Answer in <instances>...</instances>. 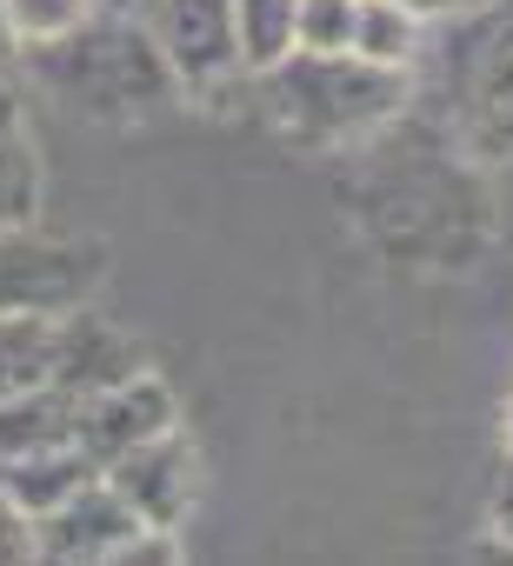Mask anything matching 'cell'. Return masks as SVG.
Instances as JSON below:
<instances>
[{"label":"cell","instance_id":"10","mask_svg":"<svg viewBox=\"0 0 513 566\" xmlns=\"http://www.w3.org/2000/svg\"><path fill=\"white\" fill-rule=\"evenodd\" d=\"M48 200V174H41V147L28 127V107L14 87H0V233L34 227Z\"/></svg>","mask_w":513,"mask_h":566},{"label":"cell","instance_id":"2","mask_svg":"<svg viewBox=\"0 0 513 566\" xmlns=\"http://www.w3.org/2000/svg\"><path fill=\"white\" fill-rule=\"evenodd\" d=\"M261 101L294 147H341L400 114L407 74L367 67L354 54H287L281 67L261 74Z\"/></svg>","mask_w":513,"mask_h":566},{"label":"cell","instance_id":"17","mask_svg":"<svg viewBox=\"0 0 513 566\" xmlns=\"http://www.w3.org/2000/svg\"><path fill=\"white\" fill-rule=\"evenodd\" d=\"M360 0H301V41L294 54H347Z\"/></svg>","mask_w":513,"mask_h":566},{"label":"cell","instance_id":"12","mask_svg":"<svg viewBox=\"0 0 513 566\" xmlns=\"http://www.w3.org/2000/svg\"><path fill=\"white\" fill-rule=\"evenodd\" d=\"M81 440V400L54 380L0 400V460L14 453H41V447H74Z\"/></svg>","mask_w":513,"mask_h":566},{"label":"cell","instance_id":"13","mask_svg":"<svg viewBox=\"0 0 513 566\" xmlns=\"http://www.w3.org/2000/svg\"><path fill=\"white\" fill-rule=\"evenodd\" d=\"M427 28H433V21H420L413 8H400V0H360V8H354V41H347V54L367 61V67L407 74V67L420 61V48H427Z\"/></svg>","mask_w":513,"mask_h":566},{"label":"cell","instance_id":"23","mask_svg":"<svg viewBox=\"0 0 513 566\" xmlns=\"http://www.w3.org/2000/svg\"><path fill=\"white\" fill-rule=\"evenodd\" d=\"M453 8H473V14H480V8H493V0H453Z\"/></svg>","mask_w":513,"mask_h":566},{"label":"cell","instance_id":"5","mask_svg":"<svg viewBox=\"0 0 513 566\" xmlns=\"http://www.w3.org/2000/svg\"><path fill=\"white\" fill-rule=\"evenodd\" d=\"M460 134L480 160H513V8H480L460 74Z\"/></svg>","mask_w":513,"mask_h":566},{"label":"cell","instance_id":"22","mask_svg":"<svg viewBox=\"0 0 513 566\" xmlns=\"http://www.w3.org/2000/svg\"><path fill=\"white\" fill-rule=\"evenodd\" d=\"M400 8H413L420 21H440V14H453V0H400Z\"/></svg>","mask_w":513,"mask_h":566},{"label":"cell","instance_id":"7","mask_svg":"<svg viewBox=\"0 0 513 566\" xmlns=\"http://www.w3.org/2000/svg\"><path fill=\"white\" fill-rule=\"evenodd\" d=\"M140 533V513L101 480H87L74 500H61L54 513L34 520V539H41V559L54 566H114V553Z\"/></svg>","mask_w":513,"mask_h":566},{"label":"cell","instance_id":"6","mask_svg":"<svg viewBox=\"0 0 513 566\" xmlns=\"http://www.w3.org/2000/svg\"><path fill=\"white\" fill-rule=\"evenodd\" d=\"M107 486L140 513V526H187L193 500H200V453L187 447L180 427L127 447L121 460H107Z\"/></svg>","mask_w":513,"mask_h":566},{"label":"cell","instance_id":"16","mask_svg":"<svg viewBox=\"0 0 513 566\" xmlns=\"http://www.w3.org/2000/svg\"><path fill=\"white\" fill-rule=\"evenodd\" d=\"M8 8V28L21 41V54L48 48V41H67L74 28L94 21V0H0Z\"/></svg>","mask_w":513,"mask_h":566},{"label":"cell","instance_id":"20","mask_svg":"<svg viewBox=\"0 0 513 566\" xmlns=\"http://www.w3.org/2000/svg\"><path fill=\"white\" fill-rule=\"evenodd\" d=\"M154 0H94V14H121V21H147Z\"/></svg>","mask_w":513,"mask_h":566},{"label":"cell","instance_id":"9","mask_svg":"<svg viewBox=\"0 0 513 566\" xmlns=\"http://www.w3.org/2000/svg\"><path fill=\"white\" fill-rule=\"evenodd\" d=\"M147 367V354L114 327V321H101V314H87V307H67V314H54V387H67L74 400H94L101 387H121L127 374H140Z\"/></svg>","mask_w":513,"mask_h":566},{"label":"cell","instance_id":"19","mask_svg":"<svg viewBox=\"0 0 513 566\" xmlns=\"http://www.w3.org/2000/svg\"><path fill=\"white\" fill-rule=\"evenodd\" d=\"M493 533L513 539V460H506V473H500V486H493Z\"/></svg>","mask_w":513,"mask_h":566},{"label":"cell","instance_id":"14","mask_svg":"<svg viewBox=\"0 0 513 566\" xmlns=\"http://www.w3.org/2000/svg\"><path fill=\"white\" fill-rule=\"evenodd\" d=\"M54 374V314H0V400Z\"/></svg>","mask_w":513,"mask_h":566},{"label":"cell","instance_id":"15","mask_svg":"<svg viewBox=\"0 0 513 566\" xmlns=\"http://www.w3.org/2000/svg\"><path fill=\"white\" fill-rule=\"evenodd\" d=\"M233 28H240L247 74H268L301 41V0H233Z\"/></svg>","mask_w":513,"mask_h":566},{"label":"cell","instance_id":"4","mask_svg":"<svg viewBox=\"0 0 513 566\" xmlns=\"http://www.w3.org/2000/svg\"><path fill=\"white\" fill-rule=\"evenodd\" d=\"M101 247L34 240V227L0 233V314H67L94 294Z\"/></svg>","mask_w":513,"mask_h":566},{"label":"cell","instance_id":"24","mask_svg":"<svg viewBox=\"0 0 513 566\" xmlns=\"http://www.w3.org/2000/svg\"><path fill=\"white\" fill-rule=\"evenodd\" d=\"M506 447H513V407H506Z\"/></svg>","mask_w":513,"mask_h":566},{"label":"cell","instance_id":"8","mask_svg":"<svg viewBox=\"0 0 513 566\" xmlns=\"http://www.w3.org/2000/svg\"><path fill=\"white\" fill-rule=\"evenodd\" d=\"M167 427H180V400L154 367H140L121 387H101L94 400H81V447L101 460V473H107V460H121L127 447H140Z\"/></svg>","mask_w":513,"mask_h":566},{"label":"cell","instance_id":"11","mask_svg":"<svg viewBox=\"0 0 513 566\" xmlns=\"http://www.w3.org/2000/svg\"><path fill=\"white\" fill-rule=\"evenodd\" d=\"M87 480H101V460L74 440V447H41V453H14L0 460V486H8V500L21 513H54L61 500H74Z\"/></svg>","mask_w":513,"mask_h":566},{"label":"cell","instance_id":"1","mask_svg":"<svg viewBox=\"0 0 513 566\" xmlns=\"http://www.w3.org/2000/svg\"><path fill=\"white\" fill-rule=\"evenodd\" d=\"M41 87L74 107L81 120H147L160 101H174V74L154 48L147 21H121V14H94L87 28H74L67 41H48L28 54Z\"/></svg>","mask_w":513,"mask_h":566},{"label":"cell","instance_id":"3","mask_svg":"<svg viewBox=\"0 0 513 566\" xmlns=\"http://www.w3.org/2000/svg\"><path fill=\"white\" fill-rule=\"evenodd\" d=\"M147 28H154V48H160L167 74H174L180 101H207L233 74H247L240 28H233V0H154Z\"/></svg>","mask_w":513,"mask_h":566},{"label":"cell","instance_id":"21","mask_svg":"<svg viewBox=\"0 0 513 566\" xmlns=\"http://www.w3.org/2000/svg\"><path fill=\"white\" fill-rule=\"evenodd\" d=\"M21 61V41H14V28H8V8H0V74H8Z\"/></svg>","mask_w":513,"mask_h":566},{"label":"cell","instance_id":"18","mask_svg":"<svg viewBox=\"0 0 513 566\" xmlns=\"http://www.w3.org/2000/svg\"><path fill=\"white\" fill-rule=\"evenodd\" d=\"M14 559H41V539H34V513H21L8 486H0V566H14Z\"/></svg>","mask_w":513,"mask_h":566}]
</instances>
